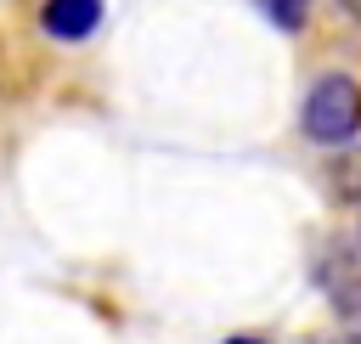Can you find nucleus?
I'll return each mask as SVG.
<instances>
[{"label": "nucleus", "instance_id": "1", "mask_svg": "<svg viewBox=\"0 0 361 344\" xmlns=\"http://www.w3.org/2000/svg\"><path fill=\"white\" fill-rule=\"evenodd\" d=\"M305 135L316 147H344L355 141L361 130V85L350 73H322L310 90H305V113H299Z\"/></svg>", "mask_w": 361, "mask_h": 344}, {"label": "nucleus", "instance_id": "2", "mask_svg": "<svg viewBox=\"0 0 361 344\" xmlns=\"http://www.w3.org/2000/svg\"><path fill=\"white\" fill-rule=\"evenodd\" d=\"M316 288L338 316H361V237H333L316 254Z\"/></svg>", "mask_w": 361, "mask_h": 344}, {"label": "nucleus", "instance_id": "3", "mask_svg": "<svg viewBox=\"0 0 361 344\" xmlns=\"http://www.w3.org/2000/svg\"><path fill=\"white\" fill-rule=\"evenodd\" d=\"M39 28L62 45H79L102 28V0H45L39 6Z\"/></svg>", "mask_w": 361, "mask_h": 344}, {"label": "nucleus", "instance_id": "4", "mask_svg": "<svg viewBox=\"0 0 361 344\" xmlns=\"http://www.w3.org/2000/svg\"><path fill=\"white\" fill-rule=\"evenodd\" d=\"M259 6H265V17H271L276 28L293 34V28H305V6H310V0H259Z\"/></svg>", "mask_w": 361, "mask_h": 344}, {"label": "nucleus", "instance_id": "5", "mask_svg": "<svg viewBox=\"0 0 361 344\" xmlns=\"http://www.w3.org/2000/svg\"><path fill=\"white\" fill-rule=\"evenodd\" d=\"M338 6H344V11H350V17L361 23V0H338Z\"/></svg>", "mask_w": 361, "mask_h": 344}, {"label": "nucleus", "instance_id": "6", "mask_svg": "<svg viewBox=\"0 0 361 344\" xmlns=\"http://www.w3.org/2000/svg\"><path fill=\"white\" fill-rule=\"evenodd\" d=\"M338 344H361V327H350V333H344V338H338Z\"/></svg>", "mask_w": 361, "mask_h": 344}, {"label": "nucleus", "instance_id": "7", "mask_svg": "<svg viewBox=\"0 0 361 344\" xmlns=\"http://www.w3.org/2000/svg\"><path fill=\"white\" fill-rule=\"evenodd\" d=\"M226 344H265V338H248V333H243V338H226Z\"/></svg>", "mask_w": 361, "mask_h": 344}, {"label": "nucleus", "instance_id": "8", "mask_svg": "<svg viewBox=\"0 0 361 344\" xmlns=\"http://www.w3.org/2000/svg\"><path fill=\"white\" fill-rule=\"evenodd\" d=\"M355 237H361V226H355Z\"/></svg>", "mask_w": 361, "mask_h": 344}]
</instances>
